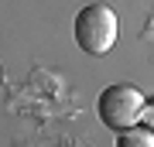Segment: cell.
<instances>
[{
    "label": "cell",
    "mask_w": 154,
    "mask_h": 147,
    "mask_svg": "<svg viewBox=\"0 0 154 147\" xmlns=\"http://www.w3.org/2000/svg\"><path fill=\"white\" fill-rule=\"evenodd\" d=\"M0 79H4V72H0Z\"/></svg>",
    "instance_id": "277c9868"
},
{
    "label": "cell",
    "mask_w": 154,
    "mask_h": 147,
    "mask_svg": "<svg viewBox=\"0 0 154 147\" xmlns=\"http://www.w3.org/2000/svg\"><path fill=\"white\" fill-rule=\"evenodd\" d=\"M116 14L106 4H86L82 11L72 21V34H75V44L86 55H106L116 41Z\"/></svg>",
    "instance_id": "7a4b0ae2"
},
{
    "label": "cell",
    "mask_w": 154,
    "mask_h": 147,
    "mask_svg": "<svg viewBox=\"0 0 154 147\" xmlns=\"http://www.w3.org/2000/svg\"><path fill=\"white\" fill-rule=\"evenodd\" d=\"M116 147H154V133L147 123H134L127 130H116Z\"/></svg>",
    "instance_id": "3957f363"
},
{
    "label": "cell",
    "mask_w": 154,
    "mask_h": 147,
    "mask_svg": "<svg viewBox=\"0 0 154 147\" xmlns=\"http://www.w3.org/2000/svg\"><path fill=\"white\" fill-rule=\"evenodd\" d=\"M96 113H99V123L106 130H127L147 113V99L137 86H127V82H113L106 86L96 99Z\"/></svg>",
    "instance_id": "6da1fadb"
}]
</instances>
